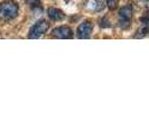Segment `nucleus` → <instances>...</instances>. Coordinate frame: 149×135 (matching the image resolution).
<instances>
[{
	"mask_svg": "<svg viewBox=\"0 0 149 135\" xmlns=\"http://www.w3.org/2000/svg\"><path fill=\"white\" fill-rule=\"evenodd\" d=\"M19 13L18 4L13 0H7L0 4V18L3 20L15 19Z\"/></svg>",
	"mask_w": 149,
	"mask_h": 135,
	"instance_id": "obj_1",
	"label": "nucleus"
},
{
	"mask_svg": "<svg viewBox=\"0 0 149 135\" xmlns=\"http://www.w3.org/2000/svg\"><path fill=\"white\" fill-rule=\"evenodd\" d=\"M134 15V8L131 5L123 6L118 14V24L122 30H128L131 25V19Z\"/></svg>",
	"mask_w": 149,
	"mask_h": 135,
	"instance_id": "obj_2",
	"label": "nucleus"
},
{
	"mask_svg": "<svg viewBox=\"0 0 149 135\" xmlns=\"http://www.w3.org/2000/svg\"><path fill=\"white\" fill-rule=\"evenodd\" d=\"M48 28H49V22H47V20H45V19H40L31 26L29 33H28V38L37 39V38L42 37L48 30Z\"/></svg>",
	"mask_w": 149,
	"mask_h": 135,
	"instance_id": "obj_3",
	"label": "nucleus"
},
{
	"mask_svg": "<svg viewBox=\"0 0 149 135\" xmlns=\"http://www.w3.org/2000/svg\"><path fill=\"white\" fill-rule=\"evenodd\" d=\"M52 36L55 38H62V39H71L73 38V32L68 26H58L53 30Z\"/></svg>",
	"mask_w": 149,
	"mask_h": 135,
	"instance_id": "obj_4",
	"label": "nucleus"
},
{
	"mask_svg": "<svg viewBox=\"0 0 149 135\" xmlns=\"http://www.w3.org/2000/svg\"><path fill=\"white\" fill-rule=\"evenodd\" d=\"M93 30V25L89 20H85L82 24H80V26L77 27V37L81 39H86L90 38L91 34Z\"/></svg>",
	"mask_w": 149,
	"mask_h": 135,
	"instance_id": "obj_5",
	"label": "nucleus"
},
{
	"mask_svg": "<svg viewBox=\"0 0 149 135\" xmlns=\"http://www.w3.org/2000/svg\"><path fill=\"white\" fill-rule=\"evenodd\" d=\"M47 14H48V17L54 22H60L65 18V14L58 8H49Z\"/></svg>",
	"mask_w": 149,
	"mask_h": 135,
	"instance_id": "obj_6",
	"label": "nucleus"
},
{
	"mask_svg": "<svg viewBox=\"0 0 149 135\" xmlns=\"http://www.w3.org/2000/svg\"><path fill=\"white\" fill-rule=\"evenodd\" d=\"M85 7L91 11H100L104 8V4L102 0H88Z\"/></svg>",
	"mask_w": 149,
	"mask_h": 135,
	"instance_id": "obj_7",
	"label": "nucleus"
},
{
	"mask_svg": "<svg viewBox=\"0 0 149 135\" xmlns=\"http://www.w3.org/2000/svg\"><path fill=\"white\" fill-rule=\"evenodd\" d=\"M28 4H29V7L31 8L33 10H43L40 0H29Z\"/></svg>",
	"mask_w": 149,
	"mask_h": 135,
	"instance_id": "obj_8",
	"label": "nucleus"
},
{
	"mask_svg": "<svg viewBox=\"0 0 149 135\" xmlns=\"http://www.w3.org/2000/svg\"><path fill=\"white\" fill-rule=\"evenodd\" d=\"M107 6L110 10H114L119 6V0H107Z\"/></svg>",
	"mask_w": 149,
	"mask_h": 135,
	"instance_id": "obj_9",
	"label": "nucleus"
},
{
	"mask_svg": "<svg viewBox=\"0 0 149 135\" xmlns=\"http://www.w3.org/2000/svg\"><path fill=\"white\" fill-rule=\"evenodd\" d=\"M100 26H101V27H104V28H107V27H110L109 20H108L105 17L101 18V19H100Z\"/></svg>",
	"mask_w": 149,
	"mask_h": 135,
	"instance_id": "obj_10",
	"label": "nucleus"
}]
</instances>
